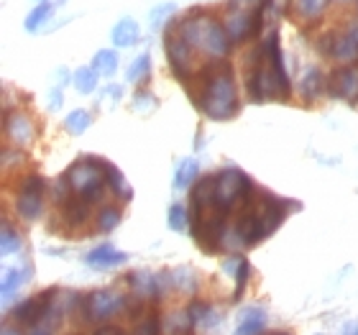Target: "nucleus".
<instances>
[{
  "label": "nucleus",
  "mask_w": 358,
  "mask_h": 335,
  "mask_svg": "<svg viewBox=\"0 0 358 335\" xmlns=\"http://www.w3.org/2000/svg\"><path fill=\"white\" fill-rule=\"evenodd\" d=\"M299 208L297 200L256 187L243 169L228 166L194 182L189 228L194 243L208 256L246 253L266 241Z\"/></svg>",
  "instance_id": "1"
},
{
  "label": "nucleus",
  "mask_w": 358,
  "mask_h": 335,
  "mask_svg": "<svg viewBox=\"0 0 358 335\" xmlns=\"http://www.w3.org/2000/svg\"><path fill=\"white\" fill-rule=\"evenodd\" d=\"M194 108L210 120H231L238 115V85L233 69L225 62H208L197 69V75L185 83Z\"/></svg>",
  "instance_id": "2"
},
{
  "label": "nucleus",
  "mask_w": 358,
  "mask_h": 335,
  "mask_svg": "<svg viewBox=\"0 0 358 335\" xmlns=\"http://www.w3.org/2000/svg\"><path fill=\"white\" fill-rule=\"evenodd\" d=\"M246 92L251 103H271V100H289V75L284 69L279 36L271 31L262 46L246 57Z\"/></svg>",
  "instance_id": "3"
},
{
  "label": "nucleus",
  "mask_w": 358,
  "mask_h": 335,
  "mask_svg": "<svg viewBox=\"0 0 358 335\" xmlns=\"http://www.w3.org/2000/svg\"><path fill=\"white\" fill-rule=\"evenodd\" d=\"M194 54H205L213 62H223L231 54V36L220 21L208 13H192L169 26Z\"/></svg>",
  "instance_id": "4"
},
{
  "label": "nucleus",
  "mask_w": 358,
  "mask_h": 335,
  "mask_svg": "<svg viewBox=\"0 0 358 335\" xmlns=\"http://www.w3.org/2000/svg\"><path fill=\"white\" fill-rule=\"evenodd\" d=\"M59 294H62V290H57V287H46V290L36 292V294H31L26 302H21V305L10 313V320H13L18 328L38 330L41 325H46L49 318H52Z\"/></svg>",
  "instance_id": "5"
},
{
  "label": "nucleus",
  "mask_w": 358,
  "mask_h": 335,
  "mask_svg": "<svg viewBox=\"0 0 358 335\" xmlns=\"http://www.w3.org/2000/svg\"><path fill=\"white\" fill-rule=\"evenodd\" d=\"M264 10H266V3L264 6H241L228 10L225 15V31L231 36L233 44H243L248 38H254L259 31H262L264 23Z\"/></svg>",
  "instance_id": "6"
},
{
  "label": "nucleus",
  "mask_w": 358,
  "mask_h": 335,
  "mask_svg": "<svg viewBox=\"0 0 358 335\" xmlns=\"http://www.w3.org/2000/svg\"><path fill=\"white\" fill-rule=\"evenodd\" d=\"M44 190H46V179L41 174H29L23 179L21 187H18V197H15V213L26 220V223H34L41 210H44Z\"/></svg>",
  "instance_id": "7"
},
{
  "label": "nucleus",
  "mask_w": 358,
  "mask_h": 335,
  "mask_svg": "<svg viewBox=\"0 0 358 335\" xmlns=\"http://www.w3.org/2000/svg\"><path fill=\"white\" fill-rule=\"evenodd\" d=\"M164 49H166V59H169V64H172V69H174V75H177V80H182V83H187L189 77L197 75V69L202 67L200 62H197V54H194L174 31H166Z\"/></svg>",
  "instance_id": "8"
},
{
  "label": "nucleus",
  "mask_w": 358,
  "mask_h": 335,
  "mask_svg": "<svg viewBox=\"0 0 358 335\" xmlns=\"http://www.w3.org/2000/svg\"><path fill=\"white\" fill-rule=\"evenodd\" d=\"M328 92L358 108V67H341L328 77Z\"/></svg>",
  "instance_id": "9"
},
{
  "label": "nucleus",
  "mask_w": 358,
  "mask_h": 335,
  "mask_svg": "<svg viewBox=\"0 0 358 335\" xmlns=\"http://www.w3.org/2000/svg\"><path fill=\"white\" fill-rule=\"evenodd\" d=\"M6 136H8V141L18 143V146H26V143L34 141L36 126H34V120L26 118L23 113H10V115H6Z\"/></svg>",
  "instance_id": "10"
},
{
  "label": "nucleus",
  "mask_w": 358,
  "mask_h": 335,
  "mask_svg": "<svg viewBox=\"0 0 358 335\" xmlns=\"http://www.w3.org/2000/svg\"><path fill=\"white\" fill-rule=\"evenodd\" d=\"M325 87H328V80H325V75H322L317 67L307 69L305 77H302V83H299V92L305 97V103H315V100L325 92Z\"/></svg>",
  "instance_id": "11"
},
{
  "label": "nucleus",
  "mask_w": 358,
  "mask_h": 335,
  "mask_svg": "<svg viewBox=\"0 0 358 335\" xmlns=\"http://www.w3.org/2000/svg\"><path fill=\"white\" fill-rule=\"evenodd\" d=\"M128 256L123 251H115L110 243H105V246H97L95 251H90L87 256V264L92 269H110V266H118L123 264Z\"/></svg>",
  "instance_id": "12"
},
{
  "label": "nucleus",
  "mask_w": 358,
  "mask_h": 335,
  "mask_svg": "<svg viewBox=\"0 0 358 335\" xmlns=\"http://www.w3.org/2000/svg\"><path fill=\"white\" fill-rule=\"evenodd\" d=\"M330 57L338 62H356L358 59V44L353 41L348 34L343 31H336L333 36V49H330Z\"/></svg>",
  "instance_id": "13"
},
{
  "label": "nucleus",
  "mask_w": 358,
  "mask_h": 335,
  "mask_svg": "<svg viewBox=\"0 0 358 335\" xmlns=\"http://www.w3.org/2000/svg\"><path fill=\"white\" fill-rule=\"evenodd\" d=\"M138 36H141V29H138V23H136L134 18H123V21H118L115 29H113V44L120 46V49L136 44Z\"/></svg>",
  "instance_id": "14"
},
{
  "label": "nucleus",
  "mask_w": 358,
  "mask_h": 335,
  "mask_svg": "<svg viewBox=\"0 0 358 335\" xmlns=\"http://www.w3.org/2000/svg\"><path fill=\"white\" fill-rule=\"evenodd\" d=\"M120 223V208L118 205H103V208L97 210L95 215V231L100 233H110L115 231Z\"/></svg>",
  "instance_id": "15"
},
{
  "label": "nucleus",
  "mask_w": 358,
  "mask_h": 335,
  "mask_svg": "<svg viewBox=\"0 0 358 335\" xmlns=\"http://www.w3.org/2000/svg\"><path fill=\"white\" fill-rule=\"evenodd\" d=\"M325 6H328V0H292V10H294L302 21H315V18H320Z\"/></svg>",
  "instance_id": "16"
},
{
  "label": "nucleus",
  "mask_w": 358,
  "mask_h": 335,
  "mask_svg": "<svg viewBox=\"0 0 358 335\" xmlns=\"http://www.w3.org/2000/svg\"><path fill=\"white\" fill-rule=\"evenodd\" d=\"M200 177V164L194 162V159H185L177 169V177H174V187L177 190H187V187L192 185L194 179Z\"/></svg>",
  "instance_id": "17"
},
{
  "label": "nucleus",
  "mask_w": 358,
  "mask_h": 335,
  "mask_svg": "<svg viewBox=\"0 0 358 335\" xmlns=\"http://www.w3.org/2000/svg\"><path fill=\"white\" fill-rule=\"evenodd\" d=\"M264 322H266V315H264V310H248L246 318L241 320L238 333H236V335H259L264 330Z\"/></svg>",
  "instance_id": "18"
},
{
  "label": "nucleus",
  "mask_w": 358,
  "mask_h": 335,
  "mask_svg": "<svg viewBox=\"0 0 358 335\" xmlns=\"http://www.w3.org/2000/svg\"><path fill=\"white\" fill-rule=\"evenodd\" d=\"M97 75H100V72H97L95 67H80L75 72V87H77V92H85V95H87V92H92V90L97 87Z\"/></svg>",
  "instance_id": "19"
},
{
  "label": "nucleus",
  "mask_w": 358,
  "mask_h": 335,
  "mask_svg": "<svg viewBox=\"0 0 358 335\" xmlns=\"http://www.w3.org/2000/svg\"><path fill=\"white\" fill-rule=\"evenodd\" d=\"M92 67L100 72V75H113L115 69H118V54L110 52V49H103V52L95 54V62H92Z\"/></svg>",
  "instance_id": "20"
},
{
  "label": "nucleus",
  "mask_w": 358,
  "mask_h": 335,
  "mask_svg": "<svg viewBox=\"0 0 358 335\" xmlns=\"http://www.w3.org/2000/svg\"><path fill=\"white\" fill-rule=\"evenodd\" d=\"M90 123H92V118H90V113L87 111H75V113H69L67 120H64V128H67L69 134H85L90 128Z\"/></svg>",
  "instance_id": "21"
},
{
  "label": "nucleus",
  "mask_w": 358,
  "mask_h": 335,
  "mask_svg": "<svg viewBox=\"0 0 358 335\" xmlns=\"http://www.w3.org/2000/svg\"><path fill=\"white\" fill-rule=\"evenodd\" d=\"M149 72H151L149 54H141V57L128 67V80H131V83H143V80H149Z\"/></svg>",
  "instance_id": "22"
},
{
  "label": "nucleus",
  "mask_w": 358,
  "mask_h": 335,
  "mask_svg": "<svg viewBox=\"0 0 358 335\" xmlns=\"http://www.w3.org/2000/svg\"><path fill=\"white\" fill-rule=\"evenodd\" d=\"M49 15H52V6H49V3H41V6H36L29 13V18H26V29H29V31H36L38 26H41V23H44L46 18H49Z\"/></svg>",
  "instance_id": "23"
},
{
  "label": "nucleus",
  "mask_w": 358,
  "mask_h": 335,
  "mask_svg": "<svg viewBox=\"0 0 358 335\" xmlns=\"http://www.w3.org/2000/svg\"><path fill=\"white\" fill-rule=\"evenodd\" d=\"M187 223H189V215H187V210L179 205V202H174L172 208H169V228L172 231H185Z\"/></svg>",
  "instance_id": "24"
},
{
  "label": "nucleus",
  "mask_w": 358,
  "mask_h": 335,
  "mask_svg": "<svg viewBox=\"0 0 358 335\" xmlns=\"http://www.w3.org/2000/svg\"><path fill=\"white\" fill-rule=\"evenodd\" d=\"M18 248H21V236H18V231H13L8 223H3V253L18 251Z\"/></svg>",
  "instance_id": "25"
},
{
  "label": "nucleus",
  "mask_w": 358,
  "mask_h": 335,
  "mask_svg": "<svg viewBox=\"0 0 358 335\" xmlns=\"http://www.w3.org/2000/svg\"><path fill=\"white\" fill-rule=\"evenodd\" d=\"M174 10H177L174 3H162V6H157L154 10H151V26H154V29L164 26V21L174 13Z\"/></svg>",
  "instance_id": "26"
},
{
  "label": "nucleus",
  "mask_w": 358,
  "mask_h": 335,
  "mask_svg": "<svg viewBox=\"0 0 358 335\" xmlns=\"http://www.w3.org/2000/svg\"><path fill=\"white\" fill-rule=\"evenodd\" d=\"M108 92H110V97H120V92H123V90H120V85H118V87H115V85H110V87H108Z\"/></svg>",
  "instance_id": "27"
},
{
  "label": "nucleus",
  "mask_w": 358,
  "mask_h": 335,
  "mask_svg": "<svg viewBox=\"0 0 358 335\" xmlns=\"http://www.w3.org/2000/svg\"><path fill=\"white\" fill-rule=\"evenodd\" d=\"M259 335H292L289 330H266V333H259Z\"/></svg>",
  "instance_id": "28"
}]
</instances>
